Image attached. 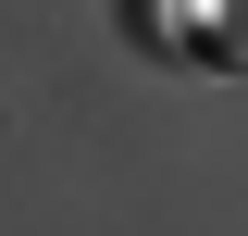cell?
I'll return each instance as SVG.
<instances>
[{
  "label": "cell",
  "instance_id": "obj_1",
  "mask_svg": "<svg viewBox=\"0 0 248 236\" xmlns=\"http://www.w3.org/2000/svg\"><path fill=\"white\" fill-rule=\"evenodd\" d=\"M211 62H223V75H248V0H236V13H211Z\"/></svg>",
  "mask_w": 248,
  "mask_h": 236
}]
</instances>
